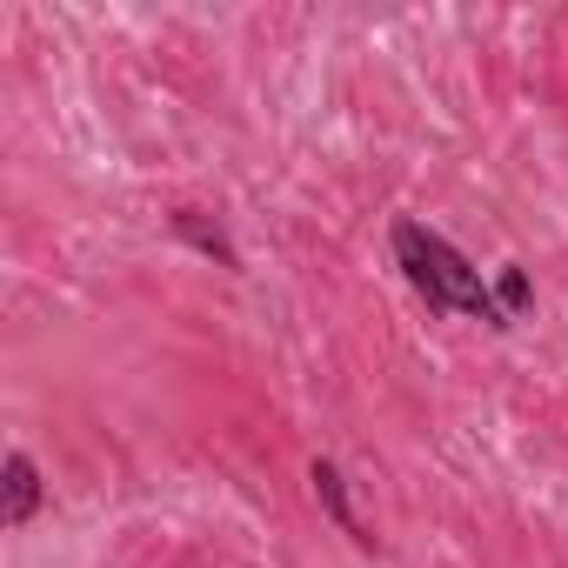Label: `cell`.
I'll use <instances>...</instances> for the list:
<instances>
[{"label": "cell", "mask_w": 568, "mask_h": 568, "mask_svg": "<svg viewBox=\"0 0 568 568\" xmlns=\"http://www.w3.org/2000/svg\"><path fill=\"white\" fill-rule=\"evenodd\" d=\"M395 261H402V274H408V288L428 302V308H442V315H475V322H495V328H508L501 322V302H495V288L468 267V254L462 247H448L435 227H422V221H395Z\"/></svg>", "instance_id": "6da1fadb"}, {"label": "cell", "mask_w": 568, "mask_h": 568, "mask_svg": "<svg viewBox=\"0 0 568 568\" xmlns=\"http://www.w3.org/2000/svg\"><path fill=\"white\" fill-rule=\"evenodd\" d=\"M0 488H8V501H0V528H28L34 515H41V501H48V481H41V468H34V455L28 448H14L8 462H0Z\"/></svg>", "instance_id": "7a4b0ae2"}, {"label": "cell", "mask_w": 568, "mask_h": 568, "mask_svg": "<svg viewBox=\"0 0 568 568\" xmlns=\"http://www.w3.org/2000/svg\"><path fill=\"white\" fill-rule=\"evenodd\" d=\"M308 481H315V501H322V515L355 541V548H375V535H368V521L355 515V501H348V481H342V468L335 462H315L308 468Z\"/></svg>", "instance_id": "3957f363"}, {"label": "cell", "mask_w": 568, "mask_h": 568, "mask_svg": "<svg viewBox=\"0 0 568 568\" xmlns=\"http://www.w3.org/2000/svg\"><path fill=\"white\" fill-rule=\"evenodd\" d=\"M174 234H181V241H194L201 254H214L221 267H241V254H234V241H227L221 227H207V221H201L194 207H181V214H174Z\"/></svg>", "instance_id": "277c9868"}, {"label": "cell", "mask_w": 568, "mask_h": 568, "mask_svg": "<svg viewBox=\"0 0 568 568\" xmlns=\"http://www.w3.org/2000/svg\"><path fill=\"white\" fill-rule=\"evenodd\" d=\"M495 302H501V322H515V315L528 308V274H521V267H501V288H495Z\"/></svg>", "instance_id": "5b68a950"}]
</instances>
